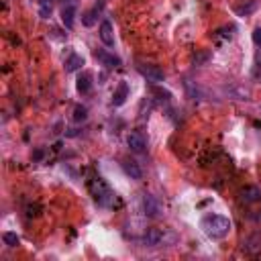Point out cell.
I'll list each match as a JSON object with an SVG mask.
<instances>
[{
	"label": "cell",
	"mask_w": 261,
	"mask_h": 261,
	"mask_svg": "<svg viewBox=\"0 0 261 261\" xmlns=\"http://www.w3.org/2000/svg\"><path fill=\"white\" fill-rule=\"evenodd\" d=\"M76 88L80 94H88L92 90V74L90 72H82L78 76V82H76Z\"/></svg>",
	"instance_id": "30bf717a"
},
{
	"label": "cell",
	"mask_w": 261,
	"mask_h": 261,
	"mask_svg": "<svg viewBox=\"0 0 261 261\" xmlns=\"http://www.w3.org/2000/svg\"><path fill=\"white\" fill-rule=\"evenodd\" d=\"M53 13V0H39V17L49 19Z\"/></svg>",
	"instance_id": "ac0fdd59"
},
{
	"label": "cell",
	"mask_w": 261,
	"mask_h": 261,
	"mask_svg": "<svg viewBox=\"0 0 261 261\" xmlns=\"http://www.w3.org/2000/svg\"><path fill=\"white\" fill-rule=\"evenodd\" d=\"M122 169H124V174H127L131 180H141L143 178V169L137 161H133V160H124L122 161Z\"/></svg>",
	"instance_id": "ba28073f"
},
{
	"label": "cell",
	"mask_w": 261,
	"mask_h": 261,
	"mask_svg": "<svg viewBox=\"0 0 261 261\" xmlns=\"http://www.w3.org/2000/svg\"><path fill=\"white\" fill-rule=\"evenodd\" d=\"M96 58L104 63V65H108V67H119L120 65V60L117 58V55H112V53H106V51H96Z\"/></svg>",
	"instance_id": "2e32d148"
},
{
	"label": "cell",
	"mask_w": 261,
	"mask_h": 261,
	"mask_svg": "<svg viewBox=\"0 0 261 261\" xmlns=\"http://www.w3.org/2000/svg\"><path fill=\"white\" fill-rule=\"evenodd\" d=\"M88 190L100 206H112V204H115V192L108 188V184L100 176H96L88 181Z\"/></svg>",
	"instance_id": "7a4b0ae2"
},
{
	"label": "cell",
	"mask_w": 261,
	"mask_h": 261,
	"mask_svg": "<svg viewBox=\"0 0 261 261\" xmlns=\"http://www.w3.org/2000/svg\"><path fill=\"white\" fill-rule=\"evenodd\" d=\"M200 229L204 235L210 237V239H224L226 235L231 233L233 222L229 217H222V214H206L200 221Z\"/></svg>",
	"instance_id": "6da1fadb"
},
{
	"label": "cell",
	"mask_w": 261,
	"mask_h": 261,
	"mask_svg": "<svg viewBox=\"0 0 261 261\" xmlns=\"http://www.w3.org/2000/svg\"><path fill=\"white\" fill-rule=\"evenodd\" d=\"M253 43L257 45V47H261V27H257L253 31Z\"/></svg>",
	"instance_id": "44dd1931"
},
{
	"label": "cell",
	"mask_w": 261,
	"mask_h": 261,
	"mask_svg": "<svg viewBox=\"0 0 261 261\" xmlns=\"http://www.w3.org/2000/svg\"><path fill=\"white\" fill-rule=\"evenodd\" d=\"M127 145H129V149H131L133 153H145V151H147V139L143 137L141 133H137V131L129 133Z\"/></svg>",
	"instance_id": "8992f818"
},
{
	"label": "cell",
	"mask_w": 261,
	"mask_h": 261,
	"mask_svg": "<svg viewBox=\"0 0 261 261\" xmlns=\"http://www.w3.org/2000/svg\"><path fill=\"white\" fill-rule=\"evenodd\" d=\"M137 70H139V74H141L149 84H161V82L165 80L163 70H160L157 65H147V63H143V65L137 67Z\"/></svg>",
	"instance_id": "277c9868"
},
{
	"label": "cell",
	"mask_w": 261,
	"mask_h": 261,
	"mask_svg": "<svg viewBox=\"0 0 261 261\" xmlns=\"http://www.w3.org/2000/svg\"><path fill=\"white\" fill-rule=\"evenodd\" d=\"M98 37L106 47H115V31H112L110 20H102L100 29H98Z\"/></svg>",
	"instance_id": "52a82bcc"
},
{
	"label": "cell",
	"mask_w": 261,
	"mask_h": 261,
	"mask_svg": "<svg viewBox=\"0 0 261 261\" xmlns=\"http://www.w3.org/2000/svg\"><path fill=\"white\" fill-rule=\"evenodd\" d=\"M86 119H88L86 106H76V110H74V120H76V122H82V120H86Z\"/></svg>",
	"instance_id": "ffe728a7"
},
{
	"label": "cell",
	"mask_w": 261,
	"mask_h": 261,
	"mask_svg": "<svg viewBox=\"0 0 261 261\" xmlns=\"http://www.w3.org/2000/svg\"><path fill=\"white\" fill-rule=\"evenodd\" d=\"M176 241V235L169 233L167 229H147V233L143 235V243L147 247H165L172 245Z\"/></svg>",
	"instance_id": "3957f363"
},
{
	"label": "cell",
	"mask_w": 261,
	"mask_h": 261,
	"mask_svg": "<svg viewBox=\"0 0 261 261\" xmlns=\"http://www.w3.org/2000/svg\"><path fill=\"white\" fill-rule=\"evenodd\" d=\"M82 65H84V58H82V55L72 53L70 58L65 60V72H78Z\"/></svg>",
	"instance_id": "9a60e30c"
},
{
	"label": "cell",
	"mask_w": 261,
	"mask_h": 261,
	"mask_svg": "<svg viewBox=\"0 0 261 261\" xmlns=\"http://www.w3.org/2000/svg\"><path fill=\"white\" fill-rule=\"evenodd\" d=\"M143 212L149 219H157V217H161L163 208H161L160 200H157L153 194H143Z\"/></svg>",
	"instance_id": "5b68a950"
},
{
	"label": "cell",
	"mask_w": 261,
	"mask_h": 261,
	"mask_svg": "<svg viewBox=\"0 0 261 261\" xmlns=\"http://www.w3.org/2000/svg\"><path fill=\"white\" fill-rule=\"evenodd\" d=\"M100 13V6H94V8H90L86 10V13L82 15V22H84V27H92L94 22H96V15Z\"/></svg>",
	"instance_id": "e0dca14e"
},
{
	"label": "cell",
	"mask_w": 261,
	"mask_h": 261,
	"mask_svg": "<svg viewBox=\"0 0 261 261\" xmlns=\"http://www.w3.org/2000/svg\"><path fill=\"white\" fill-rule=\"evenodd\" d=\"M241 200L245 204H253V202H259L261 200V190L257 186H245L241 190Z\"/></svg>",
	"instance_id": "9c48e42d"
},
{
	"label": "cell",
	"mask_w": 261,
	"mask_h": 261,
	"mask_svg": "<svg viewBox=\"0 0 261 261\" xmlns=\"http://www.w3.org/2000/svg\"><path fill=\"white\" fill-rule=\"evenodd\" d=\"M2 241H4V245H6V247H17V245L20 243L19 235H17V233H10V231L2 235Z\"/></svg>",
	"instance_id": "d6986e66"
},
{
	"label": "cell",
	"mask_w": 261,
	"mask_h": 261,
	"mask_svg": "<svg viewBox=\"0 0 261 261\" xmlns=\"http://www.w3.org/2000/svg\"><path fill=\"white\" fill-rule=\"evenodd\" d=\"M76 20V4H65L61 8V22L65 25V29H72Z\"/></svg>",
	"instance_id": "8fae6325"
},
{
	"label": "cell",
	"mask_w": 261,
	"mask_h": 261,
	"mask_svg": "<svg viewBox=\"0 0 261 261\" xmlns=\"http://www.w3.org/2000/svg\"><path fill=\"white\" fill-rule=\"evenodd\" d=\"M257 8H259V2H257V0H249V2H245V4H241V6H237L235 13L239 15V17H251Z\"/></svg>",
	"instance_id": "4fadbf2b"
},
{
	"label": "cell",
	"mask_w": 261,
	"mask_h": 261,
	"mask_svg": "<svg viewBox=\"0 0 261 261\" xmlns=\"http://www.w3.org/2000/svg\"><path fill=\"white\" fill-rule=\"evenodd\" d=\"M243 249H245L247 253H251V255L259 253V251H261V235H253V237H249V239L245 241V245H243Z\"/></svg>",
	"instance_id": "5bb4252c"
},
{
	"label": "cell",
	"mask_w": 261,
	"mask_h": 261,
	"mask_svg": "<svg viewBox=\"0 0 261 261\" xmlns=\"http://www.w3.org/2000/svg\"><path fill=\"white\" fill-rule=\"evenodd\" d=\"M127 96H129V86H127V82H120L119 88L115 90V94H112V104L122 106L124 100H127Z\"/></svg>",
	"instance_id": "7c38bea8"
}]
</instances>
